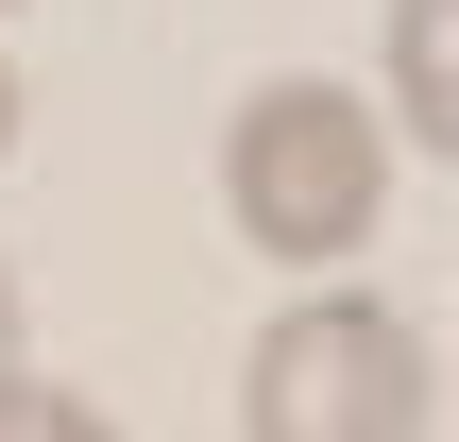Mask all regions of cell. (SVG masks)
<instances>
[{"label": "cell", "instance_id": "1", "mask_svg": "<svg viewBox=\"0 0 459 442\" xmlns=\"http://www.w3.org/2000/svg\"><path fill=\"white\" fill-rule=\"evenodd\" d=\"M221 221L307 290L341 273L375 221H392V102L375 85H324V68H273L221 102Z\"/></svg>", "mask_w": 459, "mask_h": 442}, {"label": "cell", "instance_id": "2", "mask_svg": "<svg viewBox=\"0 0 459 442\" xmlns=\"http://www.w3.org/2000/svg\"><path fill=\"white\" fill-rule=\"evenodd\" d=\"M443 375H426V324L307 273L255 341H238V442H426Z\"/></svg>", "mask_w": 459, "mask_h": 442}, {"label": "cell", "instance_id": "3", "mask_svg": "<svg viewBox=\"0 0 459 442\" xmlns=\"http://www.w3.org/2000/svg\"><path fill=\"white\" fill-rule=\"evenodd\" d=\"M375 85H392V136L459 170V0H392V34H375Z\"/></svg>", "mask_w": 459, "mask_h": 442}, {"label": "cell", "instance_id": "4", "mask_svg": "<svg viewBox=\"0 0 459 442\" xmlns=\"http://www.w3.org/2000/svg\"><path fill=\"white\" fill-rule=\"evenodd\" d=\"M0 442H119V426H102L85 392H51V375H17V392H0Z\"/></svg>", "mask_w": 459, "mask_h": 442}, {"label": "cell", "instance_id": "5", "mask_svg": "<svg viewBox=\"0 0 459 442\" xmlns=\"http://www.w3.org/2000/svg\"><path fill=\"white\" fill-rule=\"evenodd\" d=\"M17 358H34V341H17V273H0V392H17Z\"/></svg>", "mask_w": 459, "mask_h": 442}, {"label": "cell", "instance_id": "6", "mask_svg": "<svg viewBox=\"0 0 459 442\" xmlns=\"http://www.w3.org/2000/svg\"><path fill=\"white\" fill-rule=\"evenodd\" d=\"M0 153H17V68H0Z\"/></svg>", "mask_w": 459, "mask_h": 442}]
</instances>
